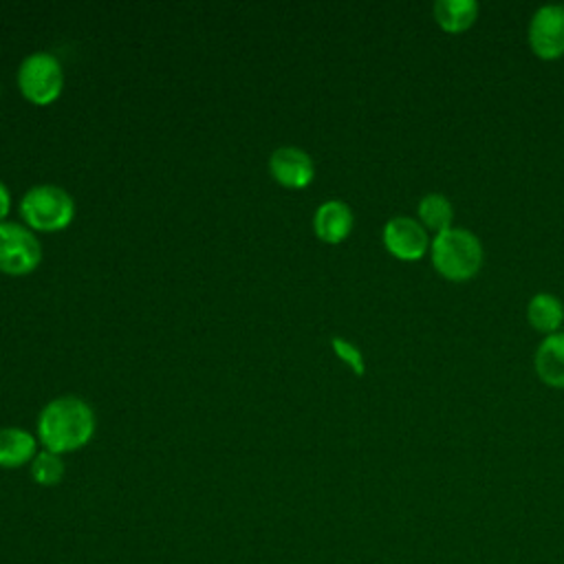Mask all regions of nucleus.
<instances>
[{
    "label": "nucleus",
    "mask_w": 564,
    "mask_h": 564,
    "mask_svg": "<svg viewBox=\"0 0 564 564\" xmlns=\"http://www.w3.org/2000/svg\"><path fill=\"white\" fill-rule=\"evenodd\" d=\"M20 216L33 231L55 234L66 229L75 218L73 196L53 183L29 187L20 198Z\"/></svg>",
    "instance_id": "7ed1b4c3"
},
{
    "label": "nucleus",
    "mask_w": 564,
    "mask_h": 564,
    "mask_svg": "<svg viewBox=\"0 0 564 564\" xmlns=\"http://www.w3.org/2000/svg\"><path fill=\"white\" fill-rule=\"evenodd\" d=\"M355 225V214L348 203L339 198H328L317 205L313 214V231L326 245L344 242Z\"/></svg>",
    "instance_id": "1a4fd4ad"
},
{
    "label": "nucleus",
    "mask_w": 564,
    "mask_h": 564,
    "mask_svg": "<svg viewBox=\"0 0 564 564\" xmlns=\"http://www.w3.org/2000/svg\"><path fill=\"white\" fill-rule=\"evenodd\" d=\"M527 42L535 57L544 62L564 55V4H542L533 11L527 26Z\"/></svg>",
    "instance_id": "423d86ee"
},
{
    "label": "nucleus",
    "mask_w": 564,
    "mask_h": 564,
    "mask_svg": "<svg viewBox=\"0 0 564 564\" xmlns=\"http://www.w3.org/2000/svg\"><path fill=\"white\" fill-rule=\"evenodd\" d=\"M330 344H333V348H335L339 359H344L357 375H364L366 364H364V357H361V352H359V348L355 344H350L348 339H341V337H333Z\"/></svg>",
    "instance_id": "dca6fc26"
},
{
    "label": "nucleus",
    "mask_w": 564,
    "mask_h": 564,
    "mask_svg": "<svg viewBox=\"0 0 564 564\" xmlns=\"http://www.w3.org/2000/svg\"><path fill=\"white\" fill-rule=\"evenodd\" d=\"M37 436L24 427H2L0 430V467L18 469L31 465L37 449Z\"/></svg>",
    "instance_id": "9b49d317"
},
{
    "label": "nucleus",
    "mask_w": 564,
    "mask_h": 564,
    "mask_svg": "<svg viewBox=\"0 0 564 564\" xmlns=\"http://www.w3.org/2000/svg\"><path fill=\"white\" fill-rule=\"evenodd\" d=\"M95 412L90 403L75 394L51 399L37 416V441L42 449L59 456L88 445L95 434Z\"/></svg>",
    "instance_id": "f257e3e1"
},
{
    "label": "nucleus",
    "mask_w": 564,
    "mask_h": 564,
    "mask_svg": "<svg viewBox=\"0 0 564 564\" xmlns=\"http://www.w3.org/2000/svg\"><path fill=\"white\" fill-rule=\"evenodd\" d=\"M527 322L533 330L546 335H553L562 330L564 324V304L555 293L540 291L535 293L527 304Z\"/></svg>",
    "instance_id": "ddd939ff"
},
{
    "label": "nucleus",
    "mask_w": 564,
    "mask_h": 564,
    "mask_svg": "<svg viewBox=\"0 0 564 564\" xmlns=\"http://www.w3.org/2000/svg\"><path fill=\"white\" fill-rule=\"evenodd\" d=\"M42 262V245L33 229L22 223H0V271L7 275H26Z\"/></svg>",
    "instance_id": "39448f33"
},
{
    "label": "nucleus",
    "mask_w": 564,
    "mask_h": 564,
    "mask_svg": "<svg viewBox=\"0 0 564 564\" xmlns=\"http://www.w3.org/2000/svg\"><path fill=\"white\" fill-rule=\"evenodd\" d=\"M9 209H11V192H9V187L0 181V223L7 220Z\"/></svg>",
    "instance_id": "f3484780"
},
{
    "label": "nucleus",
    "mask_w": 564,
    "mask_h": 564,
    "mask_svg": "<svg viewBox=\"0 0 564 564\" xmlns=\"http://www.w3.org/2000/svg\"><path fill=\"white\" fill-rule=\"evenodd\" d=\"M485 260V249L480 238L465 227H449L432 236L430 262L434 271L447 282L471 280Z\"/></svg>",
    "instance_id": "f03ea898"
},
{
    "label": "nucleus",
    "mask_w": 564,
    "mask_h": 564,
    "mask_svg": "<svg viewBox=\"0 0 564 564\" xmlns=\"http://www.w3.org/2000/svg\"><path fill=\"white\" fill-rule=\"evenodd\" d=\"M381 242L390 256L403 262H416L430 253V231L412 216H392L381 229Z\"/></svg>",
    "instance_id": "0eeeda50"
},
{
    "label": "nucleus",
    "mask_w": 564,
    "mask_h": 564,
    "mask_svg": "<svg viewBox=\"0 0 564 564\" xmlns=\"http://www.w3.org/2000/svg\"><path fill=\"white\" fill-rule=\"evenodd\" d=\"M269 174L286 189H304L315 178V163L306 150L280 145L269 156Z\"/></svg>",
    "instance_id": "6e6552de"
},
{
    "label": "nucleus",
    "mask_w": 564,
    "mask_h": 564,
    "mask_svg": "<svg viewBox=\"0 0 564 564\" xmlns=\"http://www.w3.org/2000/svg\"><path fill=\"white\" fill-rule=\"evenodd\" d=\"M18 88L35 106L53 104L64 88L62 62L48 51L29 53L18 66Z\"/></svg>",
    "instance_id": "20e7f679"
},
{
    "label": "nucleus",
    "mask_w": 564,
    "mask_h": 564,
    "mask_svg": "<svg viewBox=\"0 0 564 564\" xmlns=\"http://www.w3.org/2000/svg\"><path fill=\"white\" fill-rule=\"evenodd\" d=\"M29 471H31V478L42 485V487H55L62 478H64V460L59 454L55 452H48V449H40L35 454V458L31 460L29 465Z\"/></svg>",
    "instance_id": "2eb2a0df"
},
{
    "label": "nucleus",
    "mask_w": 564,
    "mask_h": 564,
    "mask_svg": "<svg viewBox=\"0 0 564 564\" xmlns=\"http://www.w3.org/2000/svg\"><path fill=\"white\" fill-rule=\"evenodd\" d=\"M478 2L476 0H436L432 4L434 22L445 33H465L469 31L478 20Z\"/></svg>",
    "instance_id": "f8f14e48"
},
{
    "label": "nucleus",
    "mask_w": 564,
    "mask_h": 564,
    "mask_svg": "<svg viewBox=\"0 0 564 564\" xmlns=\"http://www.w3.org/2000/svg\"><path fill=\"white\" fill-rule=\"evenodd\" d=\"M533 368L544 386L564 390V330L540 339L533 355Z\"/></svg>",
    "instance_id": "9d476101"
},
{
    "label": "nucleus",
    "mask_w": 564,
    "mask_h": 564,
    "mask_svg": "<svg viewBox=\"0 0 564 564\" xmlns=\"http://www.w3.org/2000/svg\"><path fill=\"white\" fill-rule=\"evenodd\" d=\"M416 220L432 234L454 227V205L441 192H430L416 203Z\"/></svg>",
    "instance_id": "4468645a"
}]
</instances>
